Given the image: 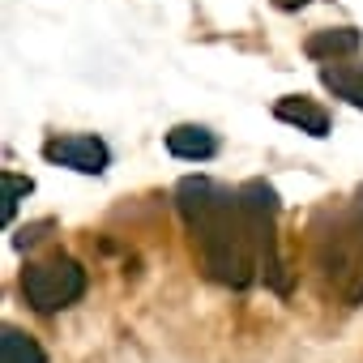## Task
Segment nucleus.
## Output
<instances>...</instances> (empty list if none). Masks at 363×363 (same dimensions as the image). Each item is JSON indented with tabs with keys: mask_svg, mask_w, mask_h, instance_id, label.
Instances as JSON below:
<instances>
[{
	"mask_svg": "<svg viewBox=\"0 0 363 363\" xmlns=\"http://www.w3.org/2000/svg\"><path fill=\"white\" fill-rule=\"evenodd\" d=\"M82 291H86V269L69 257L26 265V274H22V295L35 312H60V308L77 303Z\"/></svg>",
	"mask_w": 363,
	"mask_h": 363,
	"instance_id": "nucleus-1",
	"label": "nucleus"
},
{
	"mask_svg": "<svg viewBox=\"0 0 363 363\" xmlns=\"http://www.w3.org/2000/svg\"><path fill=\"white\" fill-rule=\"evenodd\" d=\"M43 158L48 162H60L69 171H82V175H103L111 167V150L103 137H90V133H69V137H52L43 145Z\"/></svg>",
	"mask_w": 363,
	"mask_h": 363,
	"instance_id": "nucleus-2",
	"label": "nucleus"
},
{
	"mask_svg": "<svg viewBox=\"0 0 363 363\" xmlns=\"http://www.w3.org/2000/svg\"><path fill=\"white\" fill-rule=\"evenodd\" d=\"M167 150H171L175 158L206 162V158L218 154V137H214L210 128H201V124H175V128L167 133Z\"/></svg>",
	"mask_w": 363,
	"mask_h": 363,
	"instance_id": "nucleus-3",
	"label": "nucleus"
},
{
	"mask_svg": "<svg viewBox=\"0 0 363 363\" xmlns=\"http://www.w3.org/2000/svg\"><path fill=\"white\" fill-rule=\"evenodd\" d=\"M274 116L286 120V124H295V128H303L308 137H325V133H329V116H325V107H316L312 99H299V94L278 99V103H274Z\"/></svg>",
	"mask_w": 363,
	"mask_h": 363,
	"instance_id": "nucleus-4",
	"label": "nucleus"
},
{
	"mask_svg": "<svg viewBox=\"0 0 363 363\" xmlns=\"http://www.w3.org/2000/svg\"><path fill=\"white\" fill-rule=\"evenodd\" d=\"M308 56L312 60H329V65H337L342 56H350V52H359V30L354 26H333V30H316V35H308Z\"/></svg>",
	"mask_w": 363,
	"mask_h": 363,
	"instance_id": "nucleus-5",
	"label": "nucleus"
},
{
	"mask_svg": "<svg viewBox=\"0 0 363 363\" xmlns=\"http://www.w3.org/2000/svg\"><path fill=\"white\" fill-rule=\"evenodd\" d=\"M240 206L252 223H274L278 214V193L265 184V179H248V184L240 189Z\"/></svg>",
	"mask_w": 363,
	"mask_h": 363,
	"instance_id": "nucleus-6",
	"label": "nucleus"
},
{
	"mask_svg": "<svg viewBox=\"0 0 363 363\" xmlns=\"http://www.w3.org/2000/svg\"><path fill=\"white\" fill-rule=\"evenodd\" d=\"M320 82L337 94V99H346V103H354V107H363V65L359 69H342V65H325L320 69Z\"/></svg>",
	"mask_w": 363,
	"mask_h": 363,
	"instance_id": "nucleus-7",
	"label": "nucleus"
},
{
	"mask_svg": "<svg viewBox=\"0 0 363 363\" xmlns=\"http://www.w3.org/2000/svg\"><path fill=\"white\" fill-rule=\"evenodd\" d=\"M0 363H48V354L30 333L5 329V337H0Z\"/></svg>",
	"mask_w": 363,
	"mask_h": 363,
	"instance_id": "nucleus-8",
	"label": "nucleus"
},
{
	"mask_svg": "<svg viewBox=\"0 0 363 363\" xmlns=\"http://www.w3.org/2000/svg\"><path fill=\"white\" fill-rule=\"evenodd\" d=\"M0 184H5V218H13L18 201H22V197H30V193H35V184H30L26 175H13V171H0Z\"/></svg>",
	"mask_w": 363,
	"mask_h": 363,
	"instance_id": "nucleus-9",
	"label": "nucleus"
},
{
	"mask_svg": "<svg viewBox=\"0 0 363 363\" xmlns=\"http://www.w3.org/2000/svg\"><path fill=\"white\" fill-rule=\"evenodd\" d=\"M48 227H52V223H35V227H22V231L13 235V248H30V244H35V240H39Z\"/></svg>",
	"mask_w": 363,
	"mask_h": 363,
	"instance_id": "nucleus-10",
	"label": "nucleus"
},
{
	"mask_svg": "<svg viewBox=\"0 0 363 363\" xmlns=\"http://www.w3.org/2000/svg\"><path fill=\"white\" fill-rule=\"evenodd\" d=\"M354 210H359V218H363V189H359V197H354Z\"/></svg>",
	"mask_w": 363,
	"mask_h": 363,
	"instance_id": "nucleus-11",
	"label": "nucleus"
}]
</instances>
